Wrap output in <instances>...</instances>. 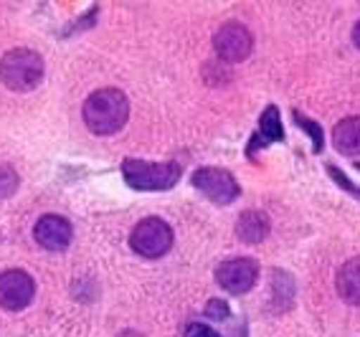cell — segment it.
Returning <instances> with one entry per match:
<instances>
[{"label":"cell","mask_w":360,"mask_h":337,"mask_svg":"<svg viewBox=\"0 0 360 337\" xmlns=\"http://www.w3.org/2000/svg\"><path fill=\"white\" fill-rule=\"evenodd\" d=\"M229 305H226L224 299H211L208 302V307H206V317L208 319H226L229 317Z\"/></svg>","instance_id":"cell-17"},{"label":"cell","mask_w":360,"mask_h":337,"mask_svg":"<svg viewBox=\"0 0 360 337\" xmlns=\"http://www.w3.org/2000/svg\"><path fill=\"white\" fill-rule=\"evenodd\" d=\"M129 246L140 253L142 259H160L173 246V228L162 218H145L140 220L132 234H129Z\"/></svg>","instance_id":"cell-4"},{"label":"cell","mask_w":360,"mask_h":337,"mask_svg":"<svg viewBox=\"0 0 360 337\" xmlns=\"http://www.w3.org/2000/svg\"><path fill=\"white\" fill-rule=\"evenodd\" d=\"M178 162H145L137 157H127L122 162L124 183L135 190H170L180 180Z\"/></svg>","instance_id":"cell-3"},{"label":"cell","mask_w":360,"mask_h":337,"mask_svg":"<svg viewBox=\"0 0 360 337\" xmlns=\"http://www.w3.org/2000/svg\"><path fill=\"white\" fill-rule=\"evenodd\" d=\"M355 168H358V170H360V162H355Z\"/></svg>","instance_id":"cell-21"},{"label":"cell","mask_w":360,"mask_h":337,"mask_svg":"<svg viewBox=\"0 0 360 337\" xmlns=\"http://www.w3.org/2000/svg\"><path fill=\"white\" fill-rule=\"evenodd\" d=\"M191 183L216 206H229L241 195V185L236 183V178L224 168H198Z\"/></svg>","instance_id":"cell-5"},{"label":"cell","mask_w":360,"mask_h":337,"mask_svg":"<svg viewBox=\"0 0 360 337\" xmlns=\"http://www.w3.org/2000/svg\"><path fill=\"white\" fill-rule=\"evenodd\" d=\"M328 173H330V178H333V180L338 183V185H340V188H345L347 193L358 195V201H360V188H355L353 183L347 180V176H345V173H342V170H338V168H335V165H328Z\"/></svg>","instance_id":"cell-16"},{"label":"cell","mask_w":360,"mask_h":337,"mask_svg":"<svg viewBox=\"0 0 360 337\" xmlns=\"http://www.w3.org/2000/svg\"><path fill=\"white\" fill-rule=\"evenodd\" d=\"M333 145L342 155H360V117H345L335 124Z\"/></svg>","instance_id":"cell-12"},{"label":"cell","mask_w":360,"mask_h":337,"mask_svg":"<svg viewBox=\"0 0 360 337\" xmlns=\"http://www.w3.org/2000/svg\"><path fill=\"white\" fill-rule=\"evenodd\" d=\"M18 190V173L8 165H0V201Z\"/></svg>","instance_id":"cell-15"},{"label":"cell","mask_w":360,"mask_h":337,"mask_svg":"<svg viewBox=\"0 0 360 337\" xmlns=\"http://www.w3.org/2000/svg\"><path fill=\"white\" fill-rule=\"evenodd\" d=\"M269 216L262 211H244L238 216L236 223V236L244 244H262L269 236Z\"/></svg>","instance_id":"cell-11"},{"label":"cell","mask_w":360,"mask_h":337,"mask_svg":"<svg viewBox=\"0 0 360 337\" xmlns=\"http://www.w3.org/2000/svg\"><path fill=\"white\" fill-rule=\"evenodd\" d=\"M353 44L360 48V20L355 23V28H353Z\"/></svg>","instance_id":"cell-19"},{"label":"cell","mask_w":360,"mask_h":337,"mask_svg":"<svg viewBox=\"0 0 360 337\" xmlns=\"http://www.w3.org/2000/svg\"><path fill=\"white\" fill-rule=\"evenodd\" d=\"M259 279V264L249 256H241V259H229L221 261L216 266V282H219L221 289L231 294H246L251 286L257 284Z\"/></svg>","instance_id":"cell-8"},{"label":"cell","mask_w":360,"mask_h":337,"mask_svg":"<svg viewBox=\"0 0 360 337\" xmlns=\"http://www.w3.org/2000/svg\"><path fill=\"white\" fill-rule=\"evenodd\" d=\"M36 294V282L23 269H8L0 274V307L8 312L26 310Z\"/></svg>","instance_id":"cell-7"},{"label":"cell","mask_w":360,"mask_h":337,"mask_svg":"<svg viewBox=\"0 0 360 337\" xmlns=\"http://www.w3.org/2000/svg\"><path fill=\"white\" fill-rule=\"evenodd\" d=\"M84 124L94 135H115L127 124L129 102L120 89H97L84 102Z\"/></svg>","instance_id":"cell-1"},{"label":"cell","mask_w":360,"mask_h":337,"mask_svg":"<svg viewBox=\"0 0 360 337\" xmlns=\"http://www.w3.org/2000/svg\"><path fill=\"white\" fill-rule=\"evenodd\" d=\"M271 143H284V127H282V117H279V110L274 104H269L266 110L262 112L259 117V132L254 135V140L249 143V155H254L259 147H266Z\"/></svg>","instance_id":"cell-10"},{"label":"cell","mask_w":360,"mask_h":337,"mask_svg":"<svg viewBox=\"0 0 360 337\" xmlns=\"http://www.w3.org/2000/svg\"><path fill=\"white\" fill-rule=\"evenodd\" d=\"M213 48L219 53L224 61H244L251 56V48H254V36L251 31L244 26V23H238V20H229L224 26L216 31L213 36Z\"/></svg>","instance_id":"cell-6"},{"label":"cell","mask_w":360,"mask_h":337,"mask_svg":"<svg viewBox=\"0 0 360 337\" xmlns=\"http://www.w3.org/2000/svg\"><path fill=\"white\" fill-rule=\"evenodd\" d=\"M44 79V59L31 48H13L0 59V81L13 91H31Z\"/></svg>","instance_id":"cell-2"},{"label":"cell","mask_w":360,"mask_h":337,"mask_svg":"<svg viewBox=\"0 0 360 337\" xmlns=\"http://www.w3.org/2000/svg\"><path fill=\"white\" fill-rule=\"evenodd\" d=\"M71 236H74V231H71V223L64 216H41L33 226V239L46 251H64L71 244Z\"/></svg>","instance_id":"cell-9"},{"label":"cell","mask_w":360,"mask_h":337,"mask_svg":"<svg viewBox=\"0 0 360 337\" xmlns=\"http://www.w3.org/2000/svg\"><path fill=\"white\" fill-rule=\"evenodd\" d=\"M292 117H295L297 127H302V130L309 135V140H312V152H315V155H320L322 147H325V135H322V127L317 122H312L309 117H304V114H300V112H292Z\"/></svg>","instance_id":"cell-14"},{"label":"cell","mask_w":360,"mask_h":337,"mask_svg":"<svg viewBox=\"0 0 360 337\" xmlns=\"http://www.w3.org/2000/svg\"><path fill=\"white\" fill-rule=\"evenodd\" d=\"M186 337H221V335L213 330V327H208V324H203V322H191L186 327Z\"/></svg>","instance_id":"cell-18"},{"label":"cell","mask_w":360,"mask_h":337,"mask_svg":"<svg viewBox=\"0 0 360 337\" xmlns=\"http://www.w3.org/2000/svg\"><path fill=\"white\" fill-rule=\"evenodd\" d=\"M120 337H142V335H137V332H122Z\"/></svg>","instance_id":"cell-20"},{"label":"cell","mask_w":360,"mask_h":337,"mask_svg":"<svg viewBox=\"0 0 360 337\" xmlns=\"http://www.w3.org/2000/svg\"><path fill=\"white\" fill-rule=\"evenodd\" d=\"M338 294L347 305L360 307V256L345 261L338 272Z\"/></svg>","instance_id":"cell-13"}]
</instances>
